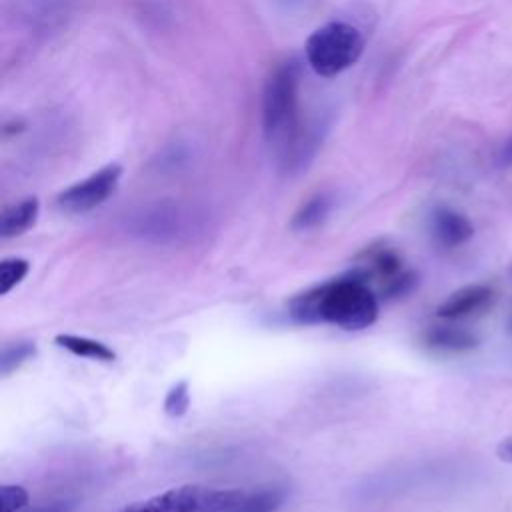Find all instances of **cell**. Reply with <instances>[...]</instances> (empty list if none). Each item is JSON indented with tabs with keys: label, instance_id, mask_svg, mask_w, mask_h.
<instances>
[{
	"label": "cell",
	"instance_id": "6da1fadb",
	"mask_svg": "<svg viewBox=\"0 0 512 512\" xmlns=\"http://www.w3.org/2000/svg\"><path fill=\"white\" fill-rule=\"evenodd\" d=\"M286 310L296 324H328L342 330H364L376 322L380 304L366 276L352 268L294 294Z\"/></svg>",
	"mask_w": 512,
	"mask_h": 512
},
{
	"label": "cell",
	"instance_id": "7a4b0ae2",
	"mask_svg": "<svg viewBox=\"0 0 512 512\" xmlns=\"http://www.w3.org/2000/svg\"><path fill=\"white\" fill-rule=\"evenodd\" d=\"M300 62L290 58L268 76L262 92V128L266 142L278 154L298 132L300 120Z\"/></svg>",
	"mask_w": 512,
	"mask_h": 512
},
{
	"label": "cell",
	"instance_id": "3957f363",
	"mask_svg": "<svg viewBox=\"0 0 512 512\" xmlns=\"http://www.w3.org/2000/svg\"><path fill=\"white\" fill-rule=\"evenodd\" d=\"M364 34L346 20L318 26L304 42L308 66L322 78H332L358 62L364 52Z\"/></svg>",
	"mask_w": 512,
	"mask_h": 512
},
{
	"label": "cell",
	"instance_id": "277c9868",
	"mask_svg": "<svg viewBox=\"0 0 512 512\" xmlns=\"http://www.w3.org/2000/svg\"><path fill=\"white\" fill-rule=\"evenodd\" d=\"M244 498L238 488L182 484L126 504L120 512H228Z\"/></svg>",
	"mask_w": 512,
	"mask_h": 512
},
{
	"label": "cell",
	"instance_id": "5b68a950",
	"mask_svg": "<svg viewBox=\"0 0 512 512\" xmlns=\"http://www.w3.org/2000/svg\"><path fill=\"white\" fill-rule=\"evenodd\" d=\"M354 268L366 276L378 298L384 300L402 298L410 294L418 284L416 272L406 268L402 254L384 240L366 246L356 256Z\"/></svg>",
	"mask_w": 512,
	"mask_h": 512
},
{
	"label": "cell",
	"instance_id": "8992f818",
	"mask_svg": "<svg viewBox=\"0 0 512 512\" xmlns=\"http://www.w3.org/2000/svg\"><path fill=\"white\" fill-rule=\"evenodd\" d=\"M122 178V166L118 162L104 164L86 178L60 190L54 198V206L64 214H84L104 204Z\"/></svg>",
	"mask_w": 512,
	"mask_h": 512
},
{
	"label": "cell",
	"instance_id": "52a82bcc",
	"mask_svg": "<svg viewBox=\"0 0 512 512\" xmlns=\"http://www.w3.org/2000/svg\"><path fill=\"white\" fill-rule=\"evenodd\" d=\"M328 126H330V122L324 116H316L314 120L300 124L298 132L276 154L280 172L286 176H298L300 172H304L316 158V154L330 130Z\"/></svg>",
	"mask_w": 512,
	"mask_h": 512
},
{
	"label": "cell",
	"instance_id": "ba28073f",
	"mask_svg": "<svg viewBox=\"0 0 512 512\" xmlns=\"http://www.w3.org/2000/svg\"><path fill=\"white\" fill-rule=\"evenodd\" d=\"M188 226V214L178 204H154L150 208H144L134 218V230L140 236L154 238L158 242L172 240L178 234H182Z\"/></svg>",
	"mask_w": 512,
	"mask_h": 512
},
{
	"label": "cell",
	"instance_id": "9c48e42d",
	"mask_svg": "<svg viewBox=\"0 0 512 512\" xmlns=\"http://www.w3.org/2000/svg\"><path fill=\"white\" fill-rule=\"evenodd\" d=\"M494 302V290L486 284H470L452 292L438 308L436 316L444 320H460L480 314Z\"/></svg>",
	"mask_w": 512,
	"mask_h": 512
},
{
	"label": "cell",
	"instance_id": "30bf717a",
	"mask_svg": "<svg viewBox=\"0 0 512 512\" xmlns=\"http://www.w3.org/2000/svg\"><path fill=\"white\" fill-rule=\"evenodd\" d=\"M430 232L438 246L456 248L472 238L474 226L462 212L448 206H438L430 214Z\"/></svg>",
	"mask_w": 512,
	"mask_h": 512
},
{
	"label": "cell",
	"instance_id": "8fae6325",
	"mask_svg": "<svg viewBox=\"0 0 512 512\" xmlns=\"http://www.w3.org/2000/svg\"><path fill=\"white\" fill-rule=\"evenodd\" d=\"M420 340L428 350L442 354H462L478 346V338L458 326H428Z\"/></svg>",
	"mask_w": 512,
	"mask_h": 512
},
{
	"label": "cell",
	"instance_id": "7c38bea8",
	"mask_svg": "<svg viewBox=\"0 0 512 512\" xmlns=\"http://www.w3.org/2000/svg\"><path fill=\"white\" fill-rule=\"evenodd\" d=\"M334 210V196L330 192H316L308 196L292 214L290 228L294 232H310L320 228Z\"/></svg>",
	"mask_w": 512,
	"mask_h": 512
},
{
	"label": "cell",
	"instance_id": "4fadbf2b",
	"mask_svg": "<svg viewBox=\"0 0 512 512\" xmlns=\"http://www.w3.org/2000/svg\"><path fill=\"white\" fill-rule=\"evenodd\" d=\"M40 214V202L36 196H28L16 204H10L0 214V236L4 240L16 238L28 232Z\"/></svg>",
	"mask_w": 512,
	"mask_h": 512
},
{
	"label": "cell",
	"instance_id": "5bb4252c",
	"mask_svg": "<svg viewBox=\"0 0 512 512\" xmlns=\"http://www.w3.org/2000/svg\"><path fill=\"white\" fill-rule=\"evenodd\" d=\"M54 342L68 350L74 356L80 358H90V360H98V362H114L116 360V352L106 346L100 340L88 338V336H76V334H58L54 338Z\"/></svg>",
	"mask_w": 512,
	"mask_h": 512
},
{
	"label": "cell",
	"instance_id": "9a60e30c",
	"mask_svg": "<svg viewBox=\"0 0 512 512\" xmlns=\"http://www.w3.org/2000/svg\"><path fill=\"white\" fill-rule=\"evenodd\" d=\"M284 498L286 492L282 488H264L254 494H244V498L228 512H278Z\"/></svg>",
	"mask_w": 512,
	"mask_h": 512
},
{
	"label": "cell",
	"instance_id": "2e32d148",
	"mask_svg": "<svg viewBox=\"0 0 512 512\" xmlns=\"http://www.w3.org/2000/svg\"><path fill=\"white\" fill-rule=\"evenodd\" d=\"M36 356V344L30 340H20V342H10L2 348L0 354V374L8 376L14 370H18L24 362Z\"/></svg>",
	"mask_w": 512,
	"mask_h": 512
},
{
	"label": "cell",
	"instance_id": "e0dca14e",
	"mask_svg": "<svg viewBox=\"0 0 512 512\" xmlns=\"http://www.w3.org/2000/svg\"><path fill=\"white\" fill-rule=\"evenodd\" d=\"M30 272V262L20 256H10L0 260V294L6 296L12 288H16L26 274Z\"/></svg>",
	"mask_w": 512,
	"mask_h": 512
},
{
	"label": "cell",
	"instance_id": "ac0fdd59",
	"mask_svg": "<svg viewBox=\"0 0 512 512\" xmlns=\"http://www.w3.org/2000/svg\"><path fill=\"white\" fill-rule=\"evenodd\" d=\"M190 406V390H188V382L180 380L176 382L164 398V412L172 418H180L188 412Z\"/></svg>",
	"mask_w": 512,
	"mask_h": 512
},
{
	"label": "cell",
	"instance_id": "d6986e66",
	"mask_svg": "<svg viewBox=\"0 0 512 512\" xmlns=\"http://www.w3.org/2000/svg\"><path fill=\"white\" fill-rule=\"evenodd\" d=\"M28 492L20 484H4L0 488V508L2 512H22L28 506Z\"/></svg>",
	"mask_w": 512,
	"mask_h": 512
},
{
	"label": "cell",
	"instance_id": "ffe728a7",
	"mask_svg": "<svg viewBox=\"0 0 512 512\" xmlns=\"http://www.w3.org/2000/svg\"><path fill=\"white\" fill-rule=\"evenodd\" d=\"M72 508H74V504L70 500H54V502L40 504L28 512H70Z\"/></svg>",
	"mask_w": 512,
	"mask_h": 512
},
{
	"label": "cell",
	"instance_id": "44dd1931",
	"mask_svg": "<svg viewBox=\"0 0 512 512\" xmlns=\"http://www.w3.org/2000/svg\"><path fill=\"white\" fill-rule=\"evenodd\" d=\"M496 456H498L502 462L512 464V434L500 440V444L496 446Z\"/></svg>",
	"mask_w": 512,
	"mask_h": 512
},
{
	"label": "cell",
	"instance_id": "7402d4cb",
	"mask_svg": "<svg viewBox=\"0 0 512 512\" xmlns=\"http://www.w3.org/2000/svg\"><path fill=\"white\" fill-rule=\"evenodd\" d=\"M500 164L502 166H512V140L502 148V152H500Z\"/></svg>",
	"mask_w": 512,
	"mask_h": 512
}]
</instances>
